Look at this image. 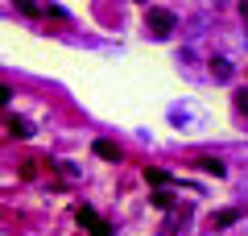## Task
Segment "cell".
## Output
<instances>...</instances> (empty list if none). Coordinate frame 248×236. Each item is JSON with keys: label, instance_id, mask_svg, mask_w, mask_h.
I'll use <instances>...</instances> for the list:
<instances>
[{"label": "cell", "instance_id": "1", "mask_svg": "<svg viewBox=\"0 0 248 236\" xmlns=\"http://www.w3.org/2000/svg\"><path fill=\"white\" fill-rule=\"evenodd\" d=\"M145 29H149L153 42H166V37L178 29V17L170 9H149V13H145Z\"/></svg>", "mask_w": 248, "mask_h": 236}, {"label": "cell", "instance_id": "2", "mask_svg": "<svg viewBox=\"0 0 248 236\" xmlns=\"http://www.w3.org/2000/svg\"><path fill=\"white\" fill-rule=\"evenodd\" d=\"M75 219H79V224H83V228H87V232H91V236H112V224H108V219H104V216H99V211H95V207H87V203H83V207H79V211H75Z\"/></svg>", "mask_w": 248, "mask_h": 236}, {"label": "cell", "instance_id": "3", "mask_svg": "<svg viewBox=\"0 0 248 236\" xmlns=\"http://www.w3.org/2000/svg\"><path fill=\"white\" fill-rule=\"evenodd\" d=\"M91 153H95V157H104V162H120V145H116V141H104V137H99L95 145H91Z\"/></svg>", "mask_w": 248, "mask_h": 236}, {"label": "cell", "instance_id": "4", "mask_svg": "<svg viewBox=\"0 0 248 236\" xmlns=\"http://www.w3.org/2000/svg\"><path fill=\"white\" fill-rule=\"evenodd\" d=\"M145 183H153V186H157V191H170V183H174V178H170L166 170H157V166H149V170H145Z\"/></svg>", "mask_w": 248, "mask_h": 236}, {"label": "cell", "instance_id": "5", "mask_svg": "<svg viewBox=\"0 0 248 236\" xmlns=\"http://www.w3.org/2000/svg\"><path fill=\"white\" fill-rule=\"evenodd\" d=\"M199 170H203V174H215V178L228 174V166H223L219 157H199Z\"/></svg>", "mask_w": 248, "mask_h": 236}, {"label": "cell", "instance_id": "6", "mask_svg": "<svg viewBox=\"0 0 248 236\" xmlns=\"http://www.w3.org/2000/svg\"><path fill=\"white\" fill-rule=\"evenodd\" d=\"M236 219H240V211H236V207L215 211V216H211V228H228V224H236Z\"/></svg>", "mask_w": 248, "mask_h": 236}, {"label": "cell", "instance_id": "7", "mask_svg": "<svg viewBox=\"0 0 248 236\" xmlns=\"http://www.w3.org/2000/svg\"><path fill=\"white\" fill-rule=\"evenodd\" d=\"M37 162H42V157H25V162H21V178H37V174H42Z\"/></svg>", "mask_w": 248, "mask_h": 236}, {"label": "cell", "instance_id": "8", "mask_svg": "<svg viewBox=\"0 0 248 236\" xmlns=\"http://www.w3.org/2000/svg\"><path fill=\"white\" fill-rule=\"evenodd\" d=\"M211 75L219 79V83H228V79H232V67H228L223 58H215V62H211Z\"/></svg>", "mask_w": 248, "mask_h": 236}, {"label": "cell", "instance_id": "9", "mask_svg": "<svg viewBox=\"0 0 248 236\" xmlns=\"http://www.w3.org/2000/svg\"><path fill=\"white\" fill-rule=\"evenodd\" d=\"M9 129H13V137H33V124L29 120H13Z\"/></svg>", "mask_w": 248, "mask_h": 236}, {"label": "cell", "instance_id": "10", "mask_svg": "<svg viewBox=\"0 0 248 236\" xmlns=\"http://www.w3.org/2000/svg\"><path fill=\"white\" fill-rule=\"evenodd\" d=\"M170 203H174V195H170V191H153V207H161V211H166Z\"/></svg>", "mask_w": 248, "mask_h": 236}, {"label": "cell", "instance_id": "11", "mask_svg": "<svg viewBox=\"0 0 248 236\" xmlns=\"http://www.w3.org/2000/svg\"><path fill=\"white\" fill-rule=\"evenodd\" d=\"M236 108L248 116V87H244V91H236Z\"/></svg>", "mask_w": 248, "mask_h": 236}, {"label": "cell", "instance_id": "12", "mask_svg": "<svg viewBox=\"0 0 248 236\" xmlns=\"http://www.w3.org/2000/svg\"><path fill=\"white\" fill-rule=\"evenodd\" d=\"M9 100H13V87H4V83H0V108L9 104Z\"/></svg>", "mask_w": 248, "mask_h": 236}, {"label": "cell", "instance_id": "13", "mask_svg": "<svg viewBox=\"0 0 248 236\" xmlns=\"http://www.w3.org/2000/svg\"><path fill=\"white\" fill-rule=\"evenodd\" d=\"M240 13H244V21H248V0H244V4H240Z\"/></svg>", "mask_w": 248, "mask_h": 236}]
</instances>
